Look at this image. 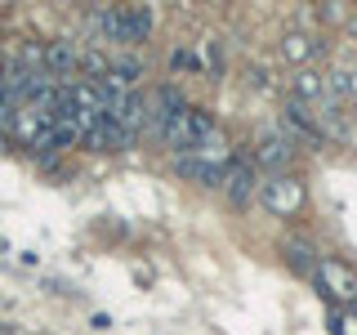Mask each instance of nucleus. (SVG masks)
<instances>
[{
	"label": "nucleus",
	"mask_w": 357,
	"mask_h": 335,
	"mask_svg": "<svg viewBox=\"0 0 357 335\" xmlns=\"http://www.w3.org/2000/svg\"><path fill=\"white\" fill-rule=\"evenodd\" d=\"M103 18V40H121V45H143L156 27V14L148 5H107L98 9Z\"/></svg>",
	"instance_id": "f257e3e1"
},
{
	"label": "nucleus",
	"mask_w": 357,
	"mask_h": 335,
	"mask_svg": "<svg viewBox=\"0 0 357 335\" xmlns=\"http://www.w3.org/2000/svg\"><path fill=\"white\" fill-rule=\"evenodd\" d=\"M259 197H264V206L273 210V215H282V219L304 210V184L290 179V174H268L259 184Z\"/></svg>",
	"instance_id": "f03ea898"
},
{
	"label": "nucleus",
	"mask_w": 357,
	"mask_h": 335,
	"mask_svg": "<svg viewBox=\"0 0 357 335\" xmlns=\"http://www.w3.org/2000/svg\"><path fill=\"white\" fill-rule=\"evenodd\" d=\"M317 282L331 299H340L344 308H357V273L344 260H321L317 264Z\"/></svg>",
	"instance_id": "7ed1b4c3"
},
{
	"label": "nucleus",
	"mask_w": 357,
	"mask_h": 335,
	"mask_svg": "<svg viewBox=\"0 0 357 335\" xmlns=\"http://www.w3.org/2000/svg\"><path fill=\"white\" fill-rule=\"evenodd\" d=\"M255 156H259V165H264V170H273V174H286V165L295 161L286 134H264L259 148H255Z\"/></svg>",
	"instance_id": "20e7f679"
},
{
	"label": "nucleus",
	"mask_w": 357,
	"mask_h": 335,
	"mask_svg": "<svg viewBox=\"0 0 357 335\" xmlns=\"http://www.w3.org/2000/svg\"><path fill=\"white\" fill-rule=\"evenodd\" d=\"M223 193H228V201H237V206H245V201L259 193L250 161H232V165H228V174H223Z\"/></svg>",
	"instance_id": "39448f33"
},
{
	"label": "nucleus",
	"mask_w": 357,
	"mask_h": 335,
	"mask_svg": "<svg viewBox=\"0 0 357 335\" xmlns=\"http://www.w3.org/2000/svg\"><path fill=\"white\" fill-rule=\"evenodd\" d=\"M282 54H286L290 63H308V59H317V54H321V40L308 36V31H286Z\"/></svg>",
	"instance_id": "423d86ee"
},
{
	"label": "nucleus",
	"mask_w": 357,
	"mask_h": 335,
	"mask_svg": "<svg viewBox=\"0 0 357 335\" xmlns=\"http://www.w3.org/2000/svg\"><path fill=\"white\" fill-rule=\"evenodd\" d=\"M107 76H112V81H121L126 89H134V85H139V76H143V63L130 59V54H121V59L107 63Z\"/></svg>",
	"instance_id": "0eeeda50"
},
{
	"label": "nucleus",
	"mask_w": 357,
	"mask_h": 335,
	"mask_svg": "<svg viewBox=\"0 0 357 335\" xmlns=\"http://www.w3.org/2000/svg\"><path fill=\"white\" fill-rule=\"evenodd\" d=\"M295 94H299V98H312V103H317V98L326 94V76L312 72V67H304V72L295 76Z\"/></svg>",
	"instance_id": "6e6552de"
},
{
	"label": "nucleus",
	"mask_w": 357,
	"mask_h": 335,
	"mask_svg": "<svg viewBox=\"0 0 357 335\" xmlns=\"http://www.w3.org/2000/svg\"><path fill=\"white\" fill-rule=\"evenodd\" d=\"M170 67H174V72H206L201 45H197V50H174V54H170Z\"/></svg>",
	"instance_id": "1a4fd4ad"
},
{
	"label": "nucleus",
	"mask_w": 357,
	"mask_h": 335,
	"mask_svg": "<svg viewBox=\"0 0 357 335\" xmlns=\"http://www.w3.org/2000/svg\"><path fill=\"white\" fill-rule=\"evenodd\" d=\"M286 251H290V264H295L299 273H317V264H321V260L312 255V246H304V241H290Z\"/></svg>",
	"instance_id": "9d476101"
},
{
	"label": "nucleus",
	"mask_w": 357,
	"mask_h": 335,
	"mask_svg": "<svg viewBox=\"0 0 357 335\" xmlns=\"http://www.w3.org/2000/svg\"><path fill=\"white\" fill-rule=\"evenodd\" d=\"M335 335H357V308L335 313Z\"/></svg>",
	"instance_id": "9b49d317"
}]
</instances>
